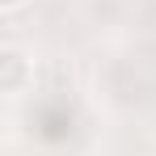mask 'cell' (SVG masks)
I'll return each instance as SVG.
<instances>
[{
  "label": "cell",
  "mask_w": 156,
  "mask_h": 156,
  "mask_svg": "<svg viewBox=\"0 0 156 156\" xmlns=\"http://www.w3.org/2000/svg\"><path fill=\"white\" fill-rule=\"evenodd\" d=\"M30 80H34V59L21 47H0V93L17 97V93H26Z\"/></svg>",
  "instance_id": "1"
},
{
  "label": "cell",
  "mask_w": 156,
  "mask_h": 156,
  "mask_svg": "<svg viewBox=\"0 0 156 156\" xmlns=\"http://www.w3.org/2000/svg\"><path fill=\"white\" fill-rule=\"evenodd\" d=\"M30 0H0V13H17V9H26Z\"/></svg>",
  "instance_id": "2"
}]
</instances>
